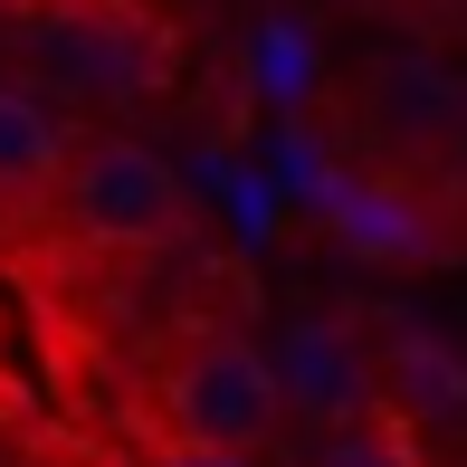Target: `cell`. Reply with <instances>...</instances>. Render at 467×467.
Masks as SVG:
<instances>
[{
	"label": "cell",
	"instance_id": "cell-3",
	"mask_svg": "<svg viewBox=\"0 0 467 467\" xmlns=\"http://www.w3.org/2000/svg\"><path fill=\"white\" fill-rule=\"evenodd\" d=\"M267 372H277V400L286 420H353L372 410V334L344 325V315H286L277 334H267Z\"/></svg>",
	"mask_w": 467,
	"mask_h": 467
},
{
	"label": "cell",
	"instance_id": "cell-6",
	"mask_svg": "<svg viewBox=\"0 0 467 467\" xmlns=\"http://www.w3.org/2000/svg\"><path fill=\"white\" fill-rule=\"evenodd\" d=\"M296 467H430V449H420V430H400L372 400V410H353V420H325Z\"/></svg>",
	"mask_w": 467,
	"mask_h": 467
},
{
	"label": "cell",
	"instance_id": "cell-9",
	"mask_svg": "<svg viewBox=\"0 0 467 467\" xmlns=\"http://www.w3.org/2000/svg\"><path fill=\"white\" fill-rule=\"evenodd\" d=\"M48 57L77 77V87H143V48L115 29V19H57Z\"/></svg>",
	"mask_w": 467,
	"mask_h": 467
},
{
	"label": "cell",
	"instance_id": "cell-8",
	"mask_svg": "<svg viewBox=\"0 0 467 467\" xmlns=\"http://www.w3.org/2000/svg\"><path fill=\"white\" fill-rule=\"evenodd\" d=\"M248 87H258L267 105H306L315 96V29L306 19H258L248 29Z\"/></svg>",
	"mask_w": 467,
	"mask_h": 467
},
{
	"label": "cell",
	"instance_id": "cell-1",
	"mask_svg": "<svg viewBox=\"0 0 467 467\" xmlns=\"http://www.w3.org/2000/svg\"><path fill=\"white\" fill-rule=\"evenodd\" d=\"M153 430L172 449H229V458H267L286 439V400L277 372L248 334H201L172 372L153 381Z\"/></svg>",
	"mask_w": 467,
	"mask_h": 467
},
{
	"label": "cell",
	"instance_id": "cell-7",
	"mask_svg": "<svg viewBox=\"0 0 467 467\" xmlns=\"http://www.w3.org/2000/svg\"><path fill=\"white\" fill-rule=\"evenodd\" d=\"M325 210H334V229H344V248H363V258H420V210L400 201V191L325 182Z\"/></svg>",
	"mask_w": 467,
	"mask_h": 467
},
{
	"label": "cell",
	"instance_id": "cell-4",
	"mask_svg": "<svg viewBox=\"0 0 467 467\" xmlns=\"http://www.w3.org/2000/svg\"><path fill=\"white\" fill-rule=\"evenodd\" d=\"M372 400L400 420V430H458L467 420V353L430 325H391L372 344Z\"/></svg>",
	"mask_w": 467,
	"mask_h": 467
},
{
	"label": "cell",
	"instance_id": "cell-5",
	"mask_svg": "<svg viewBox=\"0 0 467 467\" xmlns=\"http://www.w3.org/2000/svg\"><path fill=\"white\" fill-rule=\"evenodd\" d=\"M67 124H57L48 96L29 87H0V201H38V191L57 182V162H67Z\"/></svg>",
	"mask_w": 467,
	"mask_h": 467
},
{
	"label": "cell",
	"instance_id": "cell-2",
	"mask_svg": "<svg viewBox=\"0 0 467 467\" xmlns=\"http://www.w3.org/2000/svg\"><path fill=\"white\" fill-rule=\"evenodd\" d=\"M48 201H57V229L87 239V248H162L182 229V172L153 143H134V134L67 143Z\"/></svg>",
	"mask_w": 467,
	"mask_h": 467
},
{
	"label": "cell",
	"instance_id": "cell-10",
	"mask_svg": "<svg viewBox=\"0 0 467 467\" xmlns=\"http://www.w3.org/2000/svg\"><path fill=\"white\" fill-rule=\"evenodd\" d=\"M153 467H267V458H229V449H172V439H162V449H153Z\"/></svg>",
	"mask_w": 467,
	"mask_h": 467
}]
</instances>
